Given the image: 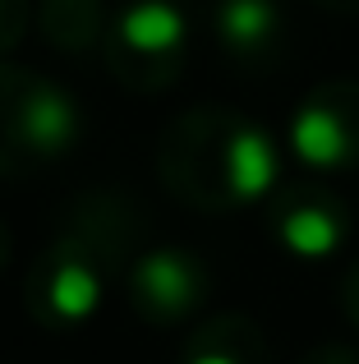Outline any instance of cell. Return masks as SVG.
<instances>
[{
	"mask_svg": "<svg viewBox=\"0 0 359 364\" xmlns=\"http://www.w3.org/2000/svg\"><path fill=\"white\" fill-rule=\"evenodd\" d=\"M134 282H138V291H143V300L162 314H175L194 300V272H189V263L180 254H166V249L162 254H148L143 263H138Z\"/></svg>",
	"mask_w": 359,
	"mask_h": 364,
	"instance_id": "2",
	"label": "cell"
},
{
	"mask_svg": "<svg viewBox=\"0 0 359 364\" xmlns=\"http://www.w3.org/2000/svg\"><path fill=\"white\" fill-rule=\"evenodd\" d=\"M281 240L299 258H327L341 245V226H336V217L323 213V208H295V213L281 222Z\"/></svg>",
	"mask_w": 359,
	"mask_h": 364,
	"instance_id": "7",
	"label": "cell"
},
{
	"mask_svg": "<svg viewBox=\"0 0 359 364\" xmlns=\"http://www.w3.org/2000/svg\"><path fill=\"white\" fill-rule=\"evenodd\" d=\"M125 42L134 46V51H175L180 37H184V18H180L175 5H166V0H143V5H134L125 14Z\"/></svg>",
	"mask_w": 359,
	"mask_h": 364,
	"instance_id": "4",
	"label": "cell"
},
{
	"mask_svg": "<svg viewBox=\"0 0 359 364\" xmlns=\"http://www.w3.org/2000/svg\"><path fill=\"white\" fill-rule=\"evenodd\" d=\"M226 180L235 198H263L277 180V152L258 129H240L226 143Z\"/></svg>",
	"mask_w": 359,
	"mask_h": 364,
	"instance_id": "1",
	"label": "cell"
},
{
	"mask_svg": "<svg viewBox=\"0 0 359 364\" xmlns=\"http://www.w3.org/2000/svg\"><path fill=\"white\" fill-rule=\"evenodd\" d=\"M189 364H240L235 355H221V350H212V355H198V360H189Z\"/></svg>",
	"mask_w": 359,
	"mask_h": 364,
	"instance_id": "9",
	"label": "cell"
},
{
	"mask_svg": "<svg viewBox=\"0 0 359 364\" xmlns=\"http://www.w3.org/2000/svg\"><path fill=\"white\" fill-rule=\"evenodd\" d=\"M290 143H295L299 161H309V166H341L346 152H350V134H346V124L336 120L332 111H323V107L299 111L295 129H290Z\"/></svg>",
	"mask_w": 359,
	"mask_h": 364,
	"instance_id": "3",
	"label": "cell"
},
{
	"mask_svg": "<svg viewBox=\"0 0 359 364\" xmlns=\"http://www.w3.org/2000/svg\"><path fill=\"white\" fill-rule=\"evenodd\" d=\"M272 23H277V14L267 0H226L221 9V33L235 46H258L272 33Z\"/></svg>",
	"mask_w": 359,
	"mask_h": 364,
	"instance_id": "8",
	"label": "cell"
},
{
	"mask_svg": "<svg viewBox=\"0 0 359 364\" xmlns=\"http://www.w3.org/2000/svg\"><path fill=\"white\" fill-rule=\"evenodd\" d=\"M332 364H341V360H332Z\"/></svg>",
	"mask_w": 359,
	"mask_h": 364,
	"instance_id": "10",
	"label": "cell"
},
{
	"mask_svg": "<svg viewBox=\"0 0 359 364\" xmlns=\"http://www.w3.org/2000/svg\"><path fill=\"white\" fill-rule=\"evenodd\" d=\"M46 295H51V309L60 314V318L83 323L101 304V282H97V272H92L88 263H60Z\"/></svg>",
	"mask_w": 359,
	"mask_h": 364,
	"instance_id": "6",
	"label": "cell"
},
{
	"mask_svg": "<svg viewBox=\"0 0 359 364\" xmlns=\"http://www.w3.org/2000/svg\"><path fill=\"white\" fill-rule=\"evenodd\" d=\"M18 124H23V134L37 143V148H60V143L74 134V107L55 88H37L33 97L23 102Z\"/></svg>",
	"mask_w": 359,
	"mask_h": 364,
	"instance_id": "5",
	"label": "cell"
}]
</instances>
